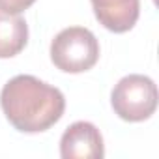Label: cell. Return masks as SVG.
<instances>
[{
  "label": "cell",
  "instance_id": "7",
  "mask_svg": "<svg viewBox=\"0 0 159 159\" xmlns=\"http://www.w3.org/2000/svg\"><path fill=\"white\" fill-rule=\"evenodd\" d=\"M36 0H0V11L19 15L25 10H28Z\"/></svg>",
  "mask_w": 159,
  "mask_h": 159
},
{
  "label": "cell",
  "instance_id": "3",
  "mask_svg": "<svg viewBox=\"0 0 159 159\" xmlns=\"http://www.w3.org/2000/svg\"><path fill=\"white\" fill-rule=\"evenodd\" d=\"M111 105L125 122H144L157 109V86L146 75H127L112 88Z\"/></svg>",
  "mask_w": 159,
  "mask_h": 159
},
{
  "label": "cell",
  "instance_id": "4",
  "mask_svg": "<svg viewBox=\"0 0 159 159\" xmlns=\"http://www.w3.org/2000/svg\"><path fill=\"white\" fill-rule=\"evenodd\" d=\"M60 155L64 159H101L105 148L99 129L90 122L71 124L60 139Z\"/></svg>",
  "mask_w": 159,
  "mask_h": 159
},
{
  "label": "cell",
  "instance_id": "2",
  "mask_svg": "<svg viewBox=\"0 0 159 159\" xmlns=\"http://www.w3.org/2000/svg\"><path fill=\"white\" fill-rule=\"evenodd\" d=\"M51 60L66 73L88 71L99 60V41L88 28H64L51 43Z\"/></svg>",
  "mask_w": 159,
  "mask_h": 159
},
{
  "label": "cell",
  "instance_id": "6",
  "mask_svg": "<svg viewBox=\"0 0 159 159\" xmlns=\"http://www.w3.org/2000/svg\"><path fill=\"white\" fill-rule=\"evenodd\" d=\"M28 41L26 21L19 15L0 11V58L19 54Z\"/></svg>",
  "mask_w": 159,
  "mask_h": 159
},
{
  "label": "cell",
  "instance_id": "1",
  "mask_svg": "<svg viewBox=\"0 0 159 159\" xmlns=\"http://www.w3.org/2000/svg\"><path fill=\"white\" fill-rule=\"evenodd\" d=\"M0 105L17 131L41 133L62 118L66 98L58 88L32 75H17L4 84Z\"/></svg>",
  "mask_w": 159,
  "mask_h": 159
},
{
  "label": "cell",
  "instance_id": "5",
  "mask_svg": "<svg viewBox=\"0 0 159 159\" xmlns=\"http://www.w3.org/2000/svg\"><path fill=\"white\" fill-rule=\"evenodd\" d=\"M92 8L99 25L114 34L131 30L140 13L139 0H92Z\"/></svg>",
  "mask_w": 159,
  "mask_h": 159
}]
</instances>
